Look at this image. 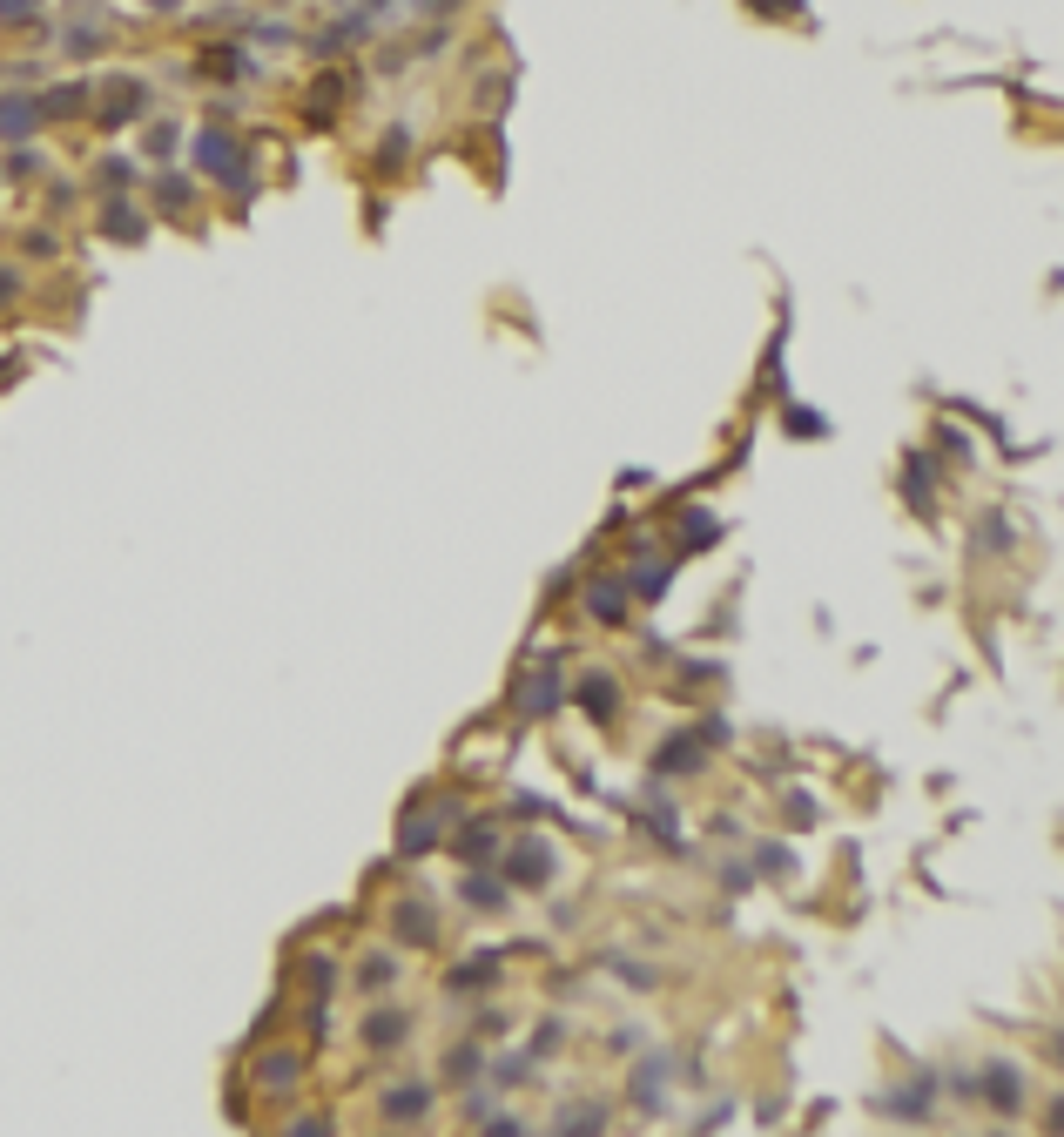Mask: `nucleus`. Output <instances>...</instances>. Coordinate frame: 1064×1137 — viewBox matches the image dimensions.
Masks as SVG:
<instances>
[{
	"mask_svg": "<svg viewBox=\"0 0 1064 1137\" xmlns=\"http://www.w3.org/2000/svg\"><path fill=\"white\" fill-rule=\"evenodd\" d=\"M196 162H203L209 175H223L230 189H250V175L236 169V149H230V135H203V142H196Z\"/></svg>",
	"mask_w": 1064,
	"mask_h": 1137,
	"instance_id": "nucleus-1",
	"label": "nucleus"
},
{
	"mask_svg": "<svg viewBox=\"0 0 1064 1137\" xmlns=\"http://www.w3.org/2000/svg\"><path fill=\"white\" fill-rule=\"evenodd\" d=\"M512 875H519V882H546V875H553V849H546V841L512 849Z\"/></svg>",
	"mask_w": 1064,
	"mask_h": 1137,
	"instance_id": "nucleus-2",
	"label": "nucleus"
},
{
	"mask_svg": "<svg viewBox=\"0 0 1064 1137\" xmlns=\"http://www.w3.org/2000/svg\"><path fill=\"white\" fill-rule=\"evenodd\" d=\"M984 1091H990V1104H997V1111H1017V1104H1024V1077L1011 1070V1063H990V1084H984Z\"/></svg>",
	"mask_w": 1064,
	"mask_h": 1137,
	"instance_id": "nucleus-3",
	"label": "nucleus"
},
{
	"mask_svg": "<svg viewBox=\"0 0 1064 1137\" xmlns=\"http://www.w3.org/2000/svg\"><path fill=\"white\" fill-rule=\"evenodd\" d=\"M580 701H586V713H593V721H613V707H620V687L607 681V673H586Z\"/></svg>",
	"mask_w": 1064,
	"mask_h": 1137,
	"instance_id": "nucleus-4",
	"label": "nucleus"
},
{
	"mask_svg": "<svg viewBox=\"0 0 1064 1137\" xmlns=\"http://www.w3.org/2000/svg\"><path fill=\"white\" fill-rule=\"evenodd\" d=\"M34 122H41V108H34V101H21V95L0 101V135H27Z\"/></svg>",
	"mask_w": 1064,
	"mask_h": 1137,
	"instance_id": "nucleus-5",
	"label": "nucleus"
},
{
	"mask_svg": "<svg viewBox=\"0 0 1064 1137\" xmlns=\"http://www.w3.org/2000/svg\"><path fill=\"white\" fill-rule=\"evenodd\" d=\"M425 1104H432V1091H391V1097H384V1117H411Z\"/></svg>",
	"mask_w": 1064,
	"mask_h": 1137,
	"instance_id": "nucleus-6",
	"label": "nucleus"
},
{
	"mask_svg": "<svg viewBox=\"0 0 1064 1137\" xmlns=\"http://www.w3.org/2000/svg\"><path fill=\"white\" fill-rule=\"evenodd\" d=\"M593 613H600V619H620V613H627V599H620V585H593Z\"/></svg>",
	"mask_w": 1064,
	"mask_h": 1137,
	"instance_id": "nucleus-7",
	"label": "nucleus"
},
{
	"mask_svg": "<svg viewBox=\"0 0 1064 1137\" xmlns=\"http://www.w3.org/2000/svg\"><path fill=\"white\" fill-rule=\"evenodd\" d=\"M364 1037H371V1043H398V1037H405V1017H371V1023H364Z\"/></svg>",
	"mask_w": 1064,
	"mask_h": 1137,
	"instance_id": "nucleus-8",
	"label": "nucleus"
},
{
	"mask_svg": "<svg viewBox=\"0 0 1064 1137\" xmlns=\"http://www.w3.org/2000/svg\"><path fill=\"white\" fill-rule=\"evenodd\" d=\"M108 229H115V236H122V243H135V236H142V223H135V216H128L122 203H115V209H108Z\"/></svg>",
	"mask_w": 1064,
	"mask_h": 1137,
	"instance_id": "nucleus-9",
	"label": "nucleus"
},
{
	"mask_svg": "<svg viewBox=\"0 0 1064 1137\" xmlns=\"http://www.w3.org/2000/svg\"><path fill=\"white\" fill-rule=\"evenodd\" d=\"M553 693H559L553 681H532L526 687V713H546V707H553Z\"/></svg>",
	"mask_w": 1064,
	"mask_h": 1137,
	"instance_id": "nucleus-10",
	"label": "nucleus"
},
{
	"mask_svg": "<svg viewBox=\"0 0 1064 1137\" xmlns=\"http://www.w3.org/2000/svg\"><path fill=\"white\" fill-rule=\"evenodd\" d=\"M0 14H7V21H27V14H34V0H0Z\"/></svg>",
	"mask_w": 1064,
	"mask_h": 1137,
	"instance_id": "nucleus-11",
	"label": "nucleus"
},
{
	"mask_svg": "<svg viewBox=\"0 0 1064 1137\" xmlns=\"http://www.w3.org/2000/svg\"><path fill=\"white\" fill-rule=\"evenodd\" d=\"M149 7H162V14H176V7H182V0H149Z\"/></svg>",
	"mask_w": 1064,
	"mask_h": 1137,
	"instance_id": "nucleus-12",
	"label": "nucleus"
},
{
	"mask_svg": "<svg viewBox=\"0 0 1064 1137\" xmlns=\"http://www.w3.org/2000/svg\"><path fill=\"white\" fill-rule=\"evenodd\" d=\"M1058 1124H1064V1104H1058Z\"/></svg>",
	"mask_w": 1064,
	"mask_h": 1137,
	"instance_id": "nucleus-13",
	"label": "nucleus"
}]
</instances>
